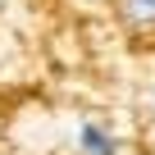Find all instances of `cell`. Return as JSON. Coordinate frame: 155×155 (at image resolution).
<instances>
[{"instance_id": "obj_2", "label": "cell", "mask_w": 155, "mask_h": 155, "mask_svg": "<svg viewBox=\"0 0 155 155\" xmlns=\"http://www.w3.org/2000/svg\"><path fill=\"white\" fill-rule=\"evenodd\" d=\"M123 18L128 23H155V0H123Z\"/></svg>"}, {"instance_id": "obj_1", "label": "cell", "mask_w": 155, "mask_h": 155, "mask_svg": "<svg viewBox=\"0 0 155 155\" xmlns=\"http://www.w3.org/2000/svg\"><path fill=\"white\" fill-rule=\"evenodd\" d=\"M78 146H82V155H119V141L101 123H78Z\"/></svg>"}]
</instances>
